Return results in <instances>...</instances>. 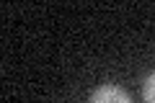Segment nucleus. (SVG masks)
<instances>
[{
  "mask_svg": "<svg viewBox=\"0 0 155 103\" xmlns=\"http://www.w3.org/2000/svg\"><path fill=\"white\" fill-rule=\"evenodd\" d=\"M91 103H132L129 93L119 85H101L93 90L91 95Z\"/></svg>",
  "mask_w": 155,
  "mask_h": 103,
  "instance_id": "nucleus-1",
  "label": "nucleus"
},
{
  "mask_svg": "<svg viewBox=\"0 0 155 103\" xmlns=\"http://www.w3.org/2000/svg\"><path fill=\"white\" fill-rule=\"evenodd\" d=\"M145 103H155V72L145 80Z\"/></svg>",
  "mask_w": 155,
  "mask_h": 103,
  "instance_id": "nucleus-2",
  "label": "nucleus"
}]
</instances>
